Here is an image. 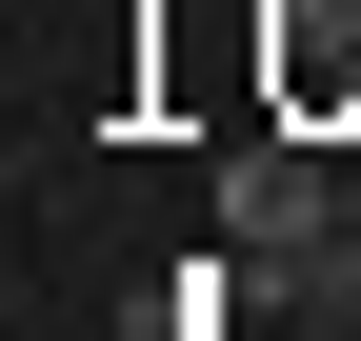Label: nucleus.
<instances>
[{"mask_svg": "<svg viewBox=\"0 0 361 341\" xmlns=\"http://www.w3.org/2000/svg\"><path fill=\"white\" fill-rule=\"evenodd\" d=\"M221 221H241V241H322V221H341L322 141H241V161H221Z\"/></svg>", "mask_w": 361, "mask_h": 341, "instance_id": "f257e3e1", "label": "nucleus"}, {"mask_svg": "<svg viewBox=\"0 0 361 341\" xmlns=\"http://www.w3.org/2000/svg\"><path fill=\"white\" fill-rule=\"evenodd\" d=\"M281 101H361V0H281Z\"/></svg>", "mask_w": 361, "mask_h": 341, "instance_id": "f03ea898", "label": "nucleus"}]
</instances>
